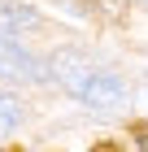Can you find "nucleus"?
Wrapping results in <instances>:
<instances>
[{"label": "nucleus", "instance_id": "5", "mask_svg": "<svg viewBox=\"0 0 148 152\" xmlns=\"http://www.w3.org/2000/svg\"><path fill=\"white\" fill-rule=\"evenodd\" d=\"M87 9H96L105 22H126V0H87Z\"/></svg>", "mask_w": 148, "mask_h": 152}, {"label": "nucleus", "instance_id": "3", "mask_svg": "<svg viewBox=\"0 0 148 152\" xmlns=\"http://www.w3.org/2000/svg\"><path fill=\"white\" fill-rule=\"evenodd\" d=\"M39 9L26 4V0H0V35L4 39H18V35H31L39 31Z\"/></svg>", "mask_w": 148, "mask_h": 152}, {"label": "nucleus", "instance_id": "8", "mask_svg": "<svg viewBox=\"0 0 148 152\" xmlns=\"http://www.w3.org/2000/svg\"><path fill=\"white\" fill-rule=\"evenodd\" d=\"M144 4H148V0H144Z\"/></svg>", "mask_w": 148, "mask_h": 152}, {"label": "nucleus", "instance_id": "1", "mask_svg": "<svg viewBox=\"0 0 148 152\" xmlns=\"http://www.w3.org/2000/svg\"><path fill=\"white\" fill-rule=\"evenodd\" d=\"M48 74H52L83 109H91V113H100V117L122 113L126 100H131V96H126V83L118 78V74L100 70L96 61H87L79 48H57V52L48 57Z\"/></svg>", "mask_w": 148, "mask_h": 152}, {"label": "nucleus", "instance_id": "4", "mask_svg": "<svg viewBox=\"0 0 148 152\" xmlns=\"http://www.w3.org/2000/svg\"><path fill=\"white\" fill-rule=\"evenodd\" d=\"M18 126H22V100L13 91H0V139L13 135Z\"/></svg>", "mask_w": 148, "mask_h": 152}, {"label": "nucleus", "instance_id": "2", "mask_svg": "<svg viewBox=\"0 0 148 152\" xmlns=\"http://www.w3.org/2000/svg\"><path fill=\"white\" fill-rule=\"evenodd\" d=\"M0 78L4 83H44V78H52V74H48L26 48H18V39L0 35Z\"/></svg>", "mask_w": 148, "mask_h": 152}, {"label": "nucleus", "instance_id": "6", "mask_svg": "<svg viewBox=\"0 0 148 152\" xmlns=\"http://www.w3.org/2000/svg\"><path fill=\"white\" fill-rule=\"evenodd\" d=\"M139 148H144V152H148V130H144V135H139Z\"/></svg>", "mask_w": 148, "mask_h": 152}, {"label": "nucleus", "instance_id": "7", "mask_svg": "<svg viewBox=\"0 0 148 152\" xmlns=\"http://www.w3.org/2000/svg\"><path fill=\"white\" fill-rule=\"evenodd\" d=\"M96 152H113V148H96Z\"/></svg>", "mask_w": 148, "mask_h": 152}]
</instances>
